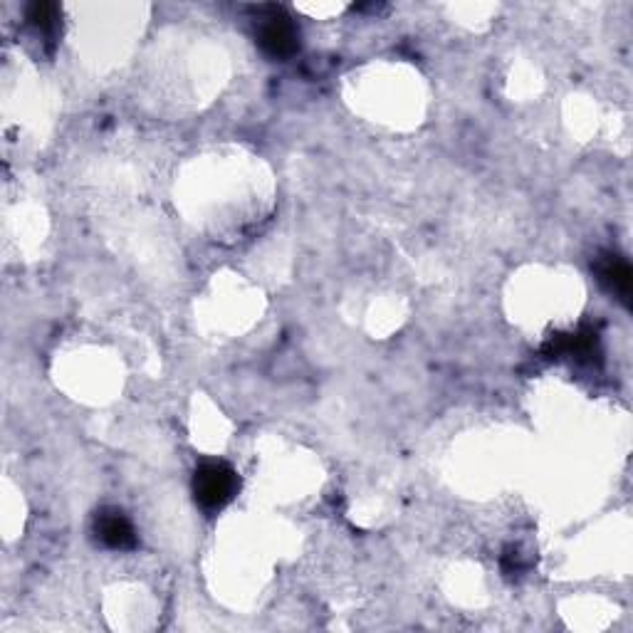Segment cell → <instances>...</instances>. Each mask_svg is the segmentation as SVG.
<instances>
[{"label": "cell", "mask_w": 633, "mask_h": 633, "mask_svg": "<svg viewBox=\"0 0 633 633\" xmlns=\"http://www.w3.org/2000/svg\"><path fill=\"white\" fill-rule=\"evenodd\" d=\"M599 275H601V282H604L611 292H616L621 300L629 302L633 275H631L629 263H626L624 258H619V255H606V258L599 263Z\"/></svg>", "instance_id": "cell-5"}, {"label": "cell", "mask_w": 633, "mask_h": 633, "mask_svg": "<svg viewBox=\"0 0 633 633\" xmlns=\"http://www.w3.org/2000/svg\"><path fill=\"white\" fill-rule=\"evenodd\" d=\"M25 18L33 28L43 30V33H55L57 28V20H60V8L55 3H30L28 10H25Z\"/></svg>", "instance_id": "cell-6"}, {"label": "cell", "mask_w": 633, "mask_h": 633, "mask_svg": "<svg viewBox=\"0 0 633 633\" xmlns=\"http://www.w3.org/2000/svg\"><path fill=\"white\" fill-rule=\"evenodd\" d=\"M94 535L99 537V542L109 549H134L136 547V530L129 522V517L122 510H99L94 517Z\"/></svg>", "instance_id": "cell-3"}, {"label": "cell", "mask_w": 633, "mask_h": 633, "mask_svg": "<svg viewBox=\"0 0 633 633\" xmlns=\"http://www.w3.org/2000/svg\"><path fill=\"white\" fill-rule=\"evenodd\" d=\"M258 43L272 57H290L300 47V30L290 15L280 8H270L268 15L260 18Z\"/></svg>", "instance_id": "cell-2"}, {"label": "cell", "mask_w": 633, "mask_h": 633, "mask_svg": "<svg viewBox=\"0 0 633 633\" xmlns=\"http://www.w3.org/2000/svg\"><path fill=\"white\" fill-rule=\"evenodd\" d=\"M240 478L233 470V465L223 460H208L196 468L193 475V495L196 502L208 512L223 510L230 500L238 495Z\"/></svg>", "instance_id": "cell-1"}, {"label": "cell", "mask_w": 633, "mask_h": 633, "mask_svg": "<svg viewBox=\"0 0 633 633\" xmlns=\"http://www.w3.org/2000/svg\"><path fill=\"white\" fill-rule=\"evenodd\" d=\"M596 349V332L582 329V332L572 334H557L547 342L544 354L547 357H589Z\"/></svg>", "instance_id": "cell-4"}]
</instances>
